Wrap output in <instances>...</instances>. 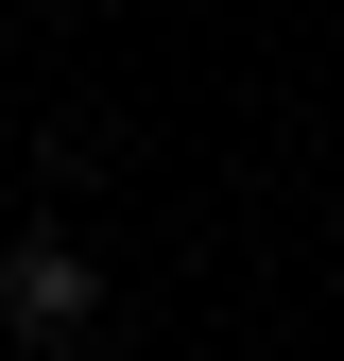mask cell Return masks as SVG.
Instances as JSON below:
<instances>
[{"instance_id": "6da1fadb", "label": "cell", "mask_w": 344, "mask_h": 361, "mask_svg": "<svg viewBox=\"0 0 344 361\" xmlns=\"http://www.w3.org/2000/svg\"><path fill=\"white\" fill-rule=\"evenodd\" d=\"M0 327H18V344H86V327H104V258L35 224V241L0 258Z\"/></svg>"}]
</instances>
